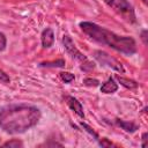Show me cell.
Here are the masks:
<instances>
[{"mask_svg": "<svg viewBox=\"0 0 148 148\" xmlns=\"http://www.w3.org/2000/svg\"><path fill=\"white\" fill-rule=\"evenodd\" d=\"M40 110L28 104H9L0 109V127L9 134H20L34 127L40 119Z\"/></svg>", "mask_w": 148, "mask_h": 148, "instance_id": "obj_1", "label": "cell"}, {"mask_svg": "<svg viewBox=\"0 0 148 148\" xmlns=\"http://www.w3.org/2000/svg\"><path fill=\"white\" fill-rule=\"evenodd\" d=\"M80 28L91 40L101 45L109 46L118 52L128 56L136 52V44L132 37L119 36L92 22H81Z\"/></svg>", "mask_w": 148, "mask_h": 148, "instance_id": "obj_2", "label": "cell"}, {"mask_svg": "<svg viewBox=\"0 0 148 148\" xmlns=\"http://www.w3.org/2000/svg\"><path fill=\"white\" fill-rule=\"evenodd\" d=\"M103 1L110 8H112L119 16H121L125 21L130 23H134L136 21L133 6L127 0H103Z\"/></svg>", "mask_w": 148, "mask_h": 148, "instance_id": "obj_3", "label": "cell"}, {"mask_svg": "<svg viewBox=\"0 0 148 148\" xmlns=\"http://www.w3.org/2000/svg\"><path fill=\"white\" fill-rule=\"evenodd\" d=\"M62 44H64V47L66 49V51H67L74 59H76V60L81 64V69L88 72V71H91V69L95 68V64L91 62L90 60H88V59L84 57V54L81 53V52L77 50V47L75 46L74 42L72 40V38H71L68 35H64V37H62Z\"/></svg>", "mask_w": 148, "mask_h": 148, "instance_id": "obj_4", "label": "cell"}, {"mask_svg": "<svg viewBox=\"0 0 148 148\" xmlns=\"http://www.w3.org/2000/svg\"><path fill=\"white\" fill-rule=\"evenodd\" d=\"M94 58H95L99 64H102V65H104V66H108V67H110V68H112V69H114V71H117V72H120V73H124V72H125L123 65H121L116 58L111 57L109 53H106V52H104V51H101V50L95 51V52H94Z\"/></svg>", "mask_w": 148, "mask_h": 148, "instance_id": "obj_5", "label": "cell"}, {"mask_svg": "<svg viewBox=\"0 0 148 148\" xmlns=\"http://www.w3.org/2000/svg\"><path fill=\"white\" fill-rule=\"evenodd\" d=\"M65 98V102H66V104L79 116V117H81V118H84V113H83V108H82V105H81V103L75 98V97H73V96H65L64 97Z\"/></svg>", "mask_w": 148, "mask_h": 148, "instance_id": "obj_6", "label": "cell"}, {"mask_svg": "<svg viewBox=\"0 0 148 148\" xmlns=\"http://www.w3.org/2000/svg\"><path fill=\"white\" fill-rule=\"evenodd\" d=\"M54 42V34H53V30L51 28H46L43 30L42 32V45L43 47L47 49L50 46H52Z\"/></svg>", "mask_w": 148, "mask_h": 148, "instance_id": "obj_7", "label": "cell"}, {"mask_svg": "<svg viewBox=\"0 0 148 148\" xmlns=\"http://www.w3.org/2000/svg\"><path fill=\"white\" fill-rule=\"evenodd\" d=\"M117 89H118V84L116 83V81L113 80V77H110L101 87V91L104 92V94H112V92L117 91Z\"/></svg>", "mask_w": 148, "mask_h": 148, "instance_id": "obj_8", "label": "cell"}, {"mask_svg": "<svg viewBox=\"0 0 148 148\" xmlns=\"http://www.w3.org/2000/svg\"><path fill=\"white\" fill-rule=\"evenodd\" d=\"M116 123L118 124V126H120L123 130H125L126 132H135L138 128H139V126L136 125V124H134V123H132V121H124V120H116Z\"/></svg>", "mask_w": 148, "mask_h": 148, "instance_id": "obj_9", "label": "cell"}, {"mask_svg": "<svg viewBox=\"0 0 148 148\" xmlns=\"http://www.w3.org/2000/svg\"><path fill=\"white\" fill-rule=\"evenodd\" d=\"M116 79L119 81L120 84H123L126 88L134 89V88L138 87V83L135 81H133V80H130V79H126V77H123V76H119V75H116Z\"/></svg>", "mask_w": 148, "mask_h": 148, "instance_id": "obj_10", "label": "cell"}, {"mask_svg": "<svg viewBox=\"0 0 148 148\" xmlns=\"http://www.w3.org/2000/svg\"><path fill=\"white\" fill-rule=\"evenodd\" d=\"M43 67H62L65 66V60L64 59H58L56 61H44L40 64Z\"/></svg>", "mask_w": 148, "mask_h": 148, "instance_id": "obj_11", "label": "cell"}, {"mask_svg": "<svg viewBox=\"0 0 148 148\" xmlns=\"http://www.w3.org/2000/svg\"><path fill=\"white\" fill-rule=\"evenodd\" d=\"M2 147H9V148H18V147H23V142L18 139H12L5 143L1 145Z\"/></svg>", "mask_w": 148, "mask_h": 148, "instance_id": "obj_12", "label": "cell"}, {"mask_svg": "<svg viewBox=\"0 0 148 148\" xmlns=\"http://www.w3.org/2000/svg\"><path fill=\"white\" fill-rule=\"evenodd\" d=\"M60 77H61V80H62L64 82L69 83V82H72V81L74 80V74L68 73V72H61V73H60Z\"/></svg>", "mask_w": 148, "mask_h": 148, "instance_id": "obj_13", "label": "cell"}, {"mask_svg": "<svg viewBox=\"0 0 148 148\" xmlns=\"http://www.w3.org/2000/svg\"><path fill=\"white\" fill-rule=\"evenodd\" d=\"M98 83H99L98 80L91 79V77H87V79L83 80V84H84V86H88V87H97Z\"/></svg>", "mask_w": 148, "mask_h": 148, "instance_id": "obj_14", "label": "cell"}, {"mask_svg": "<svg viewBox=\"0 0 148 148\" xmlns=\"http://www.w3.org/2000/svg\"><path fill=\"white\" fill-rule=\"evenodd\" d=\"M81 126H82L83 128H86V131H87L89 134H91V135H92V136H94L96 140L98 139V135H97V133H96V132H95V131H94V130H92L90 126H88V125H87V124H84V123H81Z\"/></svg>", "mask_w": 148, "mask_h": 148, "instance_id": "obj_15", "label": "cell"}, {"mask_svg": "<svg viewBox=\"0 0 148 148\" xmlns=\"http://www.w3.org/2000/svg\"><path fill=\"white\" fill-rule=\"evenodd\" d=\"M0 81L2 83H9L10 82V79H9L8 74H6L1 68H0Z\"/></svg>", "mask_w": 148, "mask_h": 148, "instance_id": "obj_16", "label": "cell"}, {"mask_svg": "<svg viewBox=\"0 0 148 148\" xmlns=\"http://www.w3.org/2000/svg\"><path fill=\"white\" fill-rule=\"evenodd\" d=\"M6 44H7L6 36L2 32H0V51H3L6 49Z\"/></svg>", "mask_w": 148, "mask_h": 148, "instance_id": "obj_17", "label": "cell"}, {"mask_svg": "<svg viewBox=\"0 0 148 148\" xmlns=\"http://www.w3.org/2000/svg\"><path fill=\"white\" fill-rule=\"evenodd\" d=\"M99 145H101L102 147H111V146H113V143L110 142V141H108V139H102V140L99 141Z\"/></svg>", "mask_w": 148, "mask_h": 148, "instance_id": "obj_18", "label": "cell"}, {"mask_svg": "<svg viewBox=\"0 0 148 148\" xmlns=\"http://www.w3.org/2000/svg\"><path fill=\"white\" fill-rule=\"evenodd\" d=\"M141 39H142L143 44L147 45V30H142V32H141Z\"/></svg>", "mask_w": 148, "mask_h": 148, "instance_id": "obj_19", "label": "cell"}, {"mask_svg": "<svg viewBox=\"0 0 148 148\" xmlns=\"http://www.w3.org/2000/svg\"><path fill=\"white\" fill-rule=\"evenodd\" d=\"M146 141H147V132H145V133L142 134V143H141L142 147L146 146Z\"/></svg>", "mask_w": 148, "mask_h": 148, "instance_id": "obj_20", "label": "cell"}, {"mask_svg": "<svg viewBox=\"0 0 148 148\" xmlns=\"http://www.w3.org/2000/svg\"><path fill=\"white\" fill-rule=\"evenodd\" d=\"M142 1H143V3H147L148 2V0H142Z\"/></svg>", "mask_w": 148, "mask_h": 148, "instance_id": "obj_21", "label": "cell"}]
</instances>
